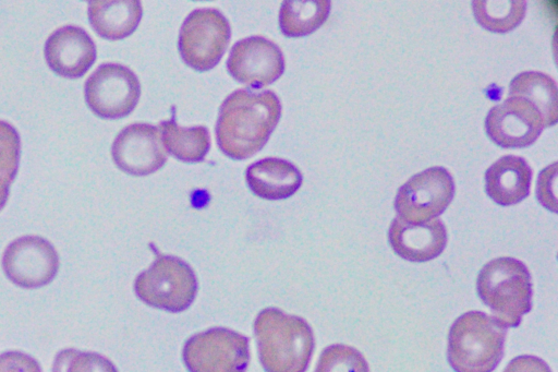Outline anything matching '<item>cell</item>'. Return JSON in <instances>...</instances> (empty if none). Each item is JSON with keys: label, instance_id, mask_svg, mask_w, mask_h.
<instances>
[{"label": "cell", "instance_id": "obj_20", "mask_svg": "<svg viewBox=\"0 0 558 372\" xmlns=\"http://www.w3.org/2000/svg\"><path fill=\"white\" fill-rule=\"evenodd\" d=\"M328 0H288L281 3L279 25L287 37H301L315 32L330 12Z\"/></svg>", "mask_w": 558, "mask_h": 372}, {"label": "cell", "instance_id": "obj_18", "mask_svg": "<svg viewBox=\"0 0 558 372\" xmlns=\"http://www.w3.org/2000/svg\"><path fill=\"white\" fill-rule=\"evenodd\" d=\"M137 0H94L88 2V20L95 32L109 40L130 36L142 19Z\"/></svg>", "mask_w": 558, "mask_h": 372}, {"label": "cell", "instance_id": "obj_23", "mask_svg": "<svg viewBox=\"0 0 558 372\" xmlns=\"http://www.w3.org/2000/svg\"><path fill=\"white\" fill-rule=\"evenodd\" d=\"M315 372H369L363 355L355 348L336 344L323 350Z\"/></svg>", "mask_w": 558, "mask_h": 372}, {"label": "cell", "instance_id": "obj_10", "mask_svg": "<svg viewBox=\"0 0 558 372\" xmlns=\"http://www.w3.org/2000/svg\"><path fill=\"white\" fill-rule=\"evenodd\" d=\"M5 276L16 286L35 289L49 284L58 273L59 256L52 244L38 236L12 241L2 257Z\"/></svg>", "mask_w": 558, "mask_h": 372}, {"label": "cell", "instance_id": "obj_8", "mask_svg": "<svg viewBox=\"0 0 558 372\" xmlns=\"http://www.w3.org/2000/svg\"><path fill=\"white\" fill-rule=\"evenodd\" d=\"M454 195L452 176L444 167H430L402 184L395 199L398 217L410 224H421L439 216Z\"/></svg>", "mask_w": 558, "mask_h": 372}, {"label": "cell", "instance_id": "obj_2", "mask_svg": "<svg viewBox=\"0 0 558 372\" xmlns=\"http://www.w3.org/2000/svg\"><path fill=\"white\" fill-rule=\"evenodd\" d=\"M254 332L266 372L306 371L315 343L305 320L277 308H267L256 316Z\"/></svg>", "mask_w": 558, "mask_h": 372}, {"label": "cell", "instance_id": "obj_9", "mask_svg": "<svg viewBox=\"0 0 558 372\" xmlns=\"http://www.w3.org/2000/svg\"><path fill=\"white\" fill-rule=\"evenodd\" d=\"M85 100L90 110L104 119L128 116L141 96L135 73L118 63L99 65L85 82Z\"/></svg>", "mask_w": 558, "mask_h": 372}, {"label": "cell", "instance_id": "obj_12", "mask_svg": "<svg viewBox=\"0 0 558 372\" xmlns=\"http://www.w3.org/2000/svg\"><path fill=\"white\" fill-rule=\"evenodd\" d=\"M485 129L501 147H525L534 143L544 129L541 115L523 98L508 97L490 108Z\"/></svg>", "mask_w": 558, "mask_h": 372}, {"label": "cell", "instance_id": "obj_16", "mask_svg": "<svg viewBox=\"0 0 558 372\" xmlns=\"http://www.w3.org/2000/svg\"><path fill=\"white\" fill-rule=\"evenodd\" d=\"M532 169L520 156L507 155L496 160L485 172V190L499 205L521 202L530 193Z\"/></svg>", "mask_w": 558, "mask_h": 372}, {"label": "cell", "instance_id": "obj_19", "mask_svg": "<svg viewBox=\"0 0 558 372\" xmlns=\"http://www.w3.org/2000/svg\"><path fill=\"white\" fill-rule=\"evenodd\" d=\"M557 86L547 74L525 71L517 74L509 85V97L529 101L542 117L544 128L556 124L558 119Z\"/></svg>", "mask_w": 558, "mask_h": 372}, {"label": "cell", "instance_id": "obj_24", "mask_svg": "<svg viewBox=\"0 0 558 372\" xmlns=\"http://www.w3.org/2000/svg\"><path fill=\"white\" fill-rule=\"evenodd\" d=\"M52 372H118V370L109 359L99 353L64 349L56 356Z\"/></svg>", "mask_w": 558, "mask_h": 372}, {"label": "cell", "instance_id": "obj_1", "mask_svg": "<svg viewBox=\"0 0 558 372\" xmlns=\"http://www.w3.org/2000/svg\"><path fill=\"white\" fill-rule=\"evenodd\" d=\"M281 105L271 91L236 89L222 103L216 140L223 154L246 159L260 151L279 122Z\"/></svg>", "mask_w": 558, "mask_h": 372}, {"label": "cell", "instance_id": "obj_26", "mask_svg": "<svg viewBox=\"0 0 558 372\" xmlns=\"http://www.w3.org/2000/svg\"><path fill=\"white\" fill-rule=\"evenodd\" d=\"M557 164L546 167L538 176L536 195L539 203L551 212H556L555 182Z\"/></svg>", "mask_w": 558, "mask_h": 372}, {"label": "cell", "instance_id": "obj_7", "mask_svg": "<svg viewBox=\"0 0 558 372\" xmlns=\"http://www.w3.org/2000/svg\"><path fill=\"white\" fill-rule=\"evenodd\" d=\"M182 356L190 372H245L248 338L229 328H210L190 337Z\"/></svg>", "mask_w": 558, "mask_h": 372}, {"label": "cell", "instance_id": "obj_17", "mask_svg": "<svg viewBox=\"0 0 558 372\" xmlns=\"http://www.w3.org/2000/svg\"><path fill=\"white\" fill-rule=\"evenodd\" d=\"M246 182L252 192L262 199L282 200L300 189L302 175L292 163L268 157L246 169Z\"/></svg>", "mask_w": 558, "mask_h": 372}, {"label": "cell", "instance_id": "obj_29", "mask_svg": "<svg viewBox=\"0 0 558 372\" xmlns=\"http://www.w3.org/2000/svg\"><path fill=\"white\" fill-rule=\"evenodd\" d=\"M9 187L10 185L0 182V209H2L8 200Z\"/></svg>", "mask_w": 558, "mask_h": 372}, {"label": "cell", "instance_id": "obj_13", "mask_svg": "<svg viewBox=\"0 0 558 372\" xmlns=\"http://www.w3.org/2000/svg\"><path fill=\"white\" fill-rule=\"evenodd\" d=\"M111 154L116 165L133 176H147L163 166L167 151L159 130L148 123H133L114 139Z\"/></svg>", "mask_w": 558, "mask_h": 372}, {"label": "cell", "instance_id": "obj_11", "mask_svg": "<svg viewBox=\"0 0 558 372\" xmlns=\"http://www.w3.org/2000/svg\"><path fill=\"white\" fill-rule=\"evenodd\" d=\"M227 68L236 81L259 88L283 74L284 59L275 43L262 36H251L233 45Z\"/></svg>", "mask_w": 558, "mask_h": 372}, {"label": "cell", "instance_id": "obj_25", "mask_svg": "<svg viewBox=\"0 0 558 372\" xmlns=\"http://www.w3.org/2000/svg\"><path fill=\"white\" fill-rule=\"evenodd\" d=\"M20 135L10 123L0 120V182L10 185L19 168Z\"/></svg>", "mask_w": 558, "mask_h": 372}, {"label": "cell", "instance_id": "obj_3", "mask_svg": "<svg viewBox=\"0 0 558 372\" xmlns=\"http://www.w3.org/2000/svg\"><path fill=\"white\" fill-rule=\"evenodd\" d=\"M506 327L481 311L459 316L448 335L447 357L456 372H492L504 355Z\"/></svg>", "mask_w": 558, "mask_h": 372}, {"label": "cell", "instance_id": "obj_4", "mask_svg": "<svg viewBox=\"0 0 558 372\" xmlns=\"http://www.w3.org/2000/svg\"><path fill=\"white\" fill-rule=\"evenodd\" d=\"M477 293L505 327H517L523 314L532 308L531 275L523 262L513 257H497L478 273Z\"/></svg>", "mask_w": 558, "mask_h": 372}, {"label": "cell", "instance_id": "obj_15", "mask_svg": "<svg viewBox=\"0 0 558 372\" xmlns=\"http://www.w3.org/2000/svg\"><path fill=\"white\" fill-rule=\"evenodd\" d=\"M388 239L392 250L402 259L427 262L444 251L447 230L438 218L410 224L397 216L390 224Z\"/></svg>", "mask_w": 558, "mask_h": 372}, {"label": "cell", "instance_id": "obj_14", "mask_svg": "<svg viewBox=\"0 0 558 372\" xmlns=\"http://www.w3.org/2000/svg\"><path fill=\"white\" fill-rule=\"evenodd\" d=\"M96 46L85 29L66 25L56 29L46 40L45 58L58 75L76 79L84 75L96 60Z\"/></svg>", "mask_w": 558, "mask_h": 372}, {"label": "cell", "instance_id": "obj_5", "mask_svg": "<svg viewBox=\"0 0 558 372\" xmlns=\"http://www.w3.org/2000/svg\"><path fill=\"white\" fill-rule=\"evenodd\" d=\"M134 289L146 304L175 313L192 304L197 280L193 269L181 259L158 255L151 266L136 277Z\"/></svg>", "mask_w": 558, "mask_h": 372}, {"label": "cell", "instance_id": "obj_28", "mask_svg": "<svg viewBox=\"0 0 558 372\" xmlns=\"http://www.w3.org/2000/svg\"><path fill=\"white\" fill-rule=\"evenodd\" d=\"M504 372H551V370L541 358L524 355L512 359Z\"/></svg>", "mask_w": 558, "mask_h": 372}, {"label": "cell", "instance_id": "obj_6", "mask_svg": "<svg viewBox=\"0 0 558 372\" xmlns=\"http://www.w3.org/2000/svg\"><path fill=\"white\" fill-rule=\"evenodd\" d=\"M231 36L226 16L216 9H197L184 20L179 34L183 61L194 70L207 71L218 64Z\"/></svg>", "mask_w": 558, "mask_h": 372}, {"label": "cell", "instance_id": "obj_22", "mask_svg": "<svg viewBox=\"0 0 558 372\" xmlns=\"http://www.w3.org/2000/svg\"><path fill=\"white\" fill-rule=\"evenodd\" d=\"M472 8L476 21L494 33H507L523 20L526 2L523 0L473 1Z\"/></svg>", "mask_w": 558, "mask_h": 372}, {"label": "cell", "instance_id": "obj_21", "mask_svg": "<svg viewBox=\"0 0 558 372\" xmlns=\"http://www.w3.org/2000/svg\"><path fill=\"white\" fill-rule=\"evenodd\" d=\"M162 132L165 148L186 163H196L205 158L210 147V136L207 128H182L174 119L162 121L159 124Z\"/></svg>", "mask_w": 558, "mask_h": 372}, {"label": "cell", "instance_id": "obj_27", "mask_svg": "<svg viewBox=\"0 0 558 372\" xmlns=\"http://www.w3.org/2000/svg\"><path fill=\"white\" fill-rule=\"evenodd\" d=\"M0 372H41L39 363L21 351H7L0 355Z\"/></svg>", "mask_w": 558, "mask_h": 372}]
</instances>
